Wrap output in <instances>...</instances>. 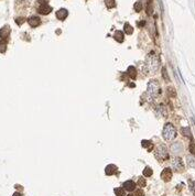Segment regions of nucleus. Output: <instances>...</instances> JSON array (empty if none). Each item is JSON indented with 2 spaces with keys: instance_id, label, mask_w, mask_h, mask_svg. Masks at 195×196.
Segmentation results:
<instances>
[{
  "instance_id": "1",
  "label": "nucleus",
  "mask_w": 195,
  "mask_h": 196,
  "mask_svg": "<svg viewBox=\"0 0 195 196\" xmlns=\"http://www.w3.org/2000/svg\"><path fill=\"white\" fill-rule=\"evenodd\" d=\"M146 63H147V67L150 71L151 73H155L159 69V66H160V60H159V56L157 54L151 51L148 55H147L146 59Z\"/></svg>"
},
{
  "instance_id": "2",
  "label": "nucleus",
  "mask_w": 195,
  "mask_h": 196,
  "mask_svg": "<svg viewBox=\"0 0 195 196\" xmlns=\"http://www.w3.org/2000/svg\"><path fill=\"white\" fill-rule=\"evenodd\" d=\"M163 138L166 141H171L176 137V130L172 124H166L163 128Z\"/></svg>"
},
{
  "instance_id": "3",
  "label": "nucleus",
  "mask_w": 195,
  "mask_h": 196,
  "mask_svg": "<svg viewBox=\"0 0 195 196\" xmlns=\"http://www.w3.org/2000/svg\"><path fill=\"white\" fill-rule=\"evenodd\" d=\"M160 94V85L155 79H151L148 84V95L151 98L158 97V95Z\"/></svg>"
},
{
  "instance_id": "4",
  "label": "nucleus",
  "mask_w": 195,
  "mask_h": 196,
  "mask_svg": "<svg viewBox=\"0 0 195 196\" xmlns=\"http://www.w3.org/2000/svg\"><path fill=\"white\" fill-rule=\"evenodd\" d=\"M155 158L159 161H164V160H166V159L169 158V153H168V150H166L165 146L160 144L157 148V150H155Z\"/></svg>"
},
{
  "instance_id": "5",
  "label": "nucleus",
  "mask_w": 195,
  "mask_h": 196,
  "mask_svg": "<svg viewBox=\"0 0 195 196\" xmlns=\"http://www.w3.org/2000/svg\"><path fill=\"white\" fill-rule=\"evenodd\" d=\"M171 165H172V169L176 172H182L184 170V164L183 161L181 158H174L171 162Z\"/></svg>"
},
{
  "instance_id": "6",
  "label": "nucleus",
  "mask_w": 195,
  "mask_h": 196,
  "mask_svg": "<svg viewBox=\"0 0 195 196\" xmlns=\"http://www.w3.org/2000/svg\"><path fill=\"white\" fill-rule=\"evenodd\" d=\"M161 178L164 182H169L172 178V170L170 167H165L164 170L162 171L161 173Z\"/></svg>"
},
{
  "instance_id": "7",
  "label": "nucleus",
  "mask_w": 195,
  "mask_h": 196,
  "mask_svg": "<svg viewBox=\"0 0 195 196\" xmlns=\"http://www.w3.org/2000/svg\"><path fill=\"white\" fill-rule=\"evenodd\" d=\"M38 11L41 13V15H49L50 12L52 11V7L49 6V4H41L40 7H39Z\"/></svg>"
},
{
  "instance_id": "8",
  "label": "nucleus",
  "mask_w": 195,
  "mask_h": 196,
  "mask_svg": "<svg viewBox=\"0 0 195 196\" xmlns=\"http://www.w3.org/2000/svg\"><path fill=\"white\" fill-rule=\"evenodd\" d=\"M67 15H68V11L66 9H64V8H62L59 11H56V18L59 20H61V21H64V20L67 18Z\"/></svg>"
},
{
  "instance_id": "9",
  "label": "nucleus",
  "mask_w": 195,
  "mask_h": 196,
  "mask_svg": "<svg viewBox=\"0 0 195 196\" xmlns=\"http://www.w3.org/2000/svg\"><path fill=\"white\" fill-rule=\"evenodd\" d=\"M28 23H29L30 26H32V28H37V26H39L41 24V20H40L39 17H31V18L28 19Z\"/></svg>"
},
{
  "instance_id": "10",
  "label": "nucleus",
  "mask_w": 195,
  "mask_h": 196,
  "mask_svg": "<svg viewBox=\"0 0 195 196\" xmlns=\"http://www.w3.org/2000/svg\"><path fill=\"white\" fill-rule=\"evenodd\" d=\"M122 187H124L125 191H128V192H132V191H135L136 189V183L133 181H126L122 185Z\"/></svg>"
},
{
  "instance_id": "11",
  "label": "nucleus",
  "mask_w": 195,
  "mask_h": 196,
  "mask_svg": "<svg viewBox=\"0 0 195 196\" xmlns=\"http://www.w3.org/2000/svg\"><path fill=\"white\" fill-rule=\"evenodd\" d=\"M10 34V28L9 26H4V28L0 29V38L1 39H7Z\"/></svg>"
},
{
  "instance_id": "12",
  "label": "nucleus",
  "mask_w": 195,
  "mask_h": 196,
  "mask_svg": "<svg viewBox=\"0 0 195 196\" xmlns=\"http://www.w3.org/2000/svg\"><path fill=\"white\" fill-rule=\"evenodd\" d=\"M117 172V166L114 165V164H109V165L106 166L105 169V173L107 175H113Z\"/></svg>"
},
{
  "instance_id": "13",
  "label": "nucleus",
  "mask_w": 195,
  "mask_h": 196,
  "mask_svg": "<svg viewBox=\"0 0 195 196\" xmlns=\"http://www.w3.org/2000/svg\"><path fill=\"white\" fill-rule=\"evenodd\" d=\"M114 38H115V40H116L117 42H119V43L124 42V40H125L124 32H121L120 30L116 31V32H115V34H114Z\"/></svg>"
},
{
  "instance_id": "14",
  "label": "nucleus",
  "mask_w": 195,
  "mask_h": 196,
  "mask_svg": "<svg viewBox=\"0 0 195 196\" xmlns=\"http://www.w3.org/2000/svg\"><path fill=\"white\" fill-rule=\"evenodd\" d=\"M141 144H142L143 148H146L147 150H148V152L152 151V149H153V143L151 141H149V140H142Z\"/></svg>"
},
{
  "instance_id": "15",
  "label": "nucleus",
  "mask_w": 195,
  "mask_h": 196,
  "mask_svg": "<svg viewBox=\"0 0 195 196\" xmlns=\"http://www.w3.org/2000/svg\"><path fill=\"white\" fill-rule=\"evenodd\" d=\"M127 74L130 76L131 78L135 79L136 77H137V69H136L135 66H129L127 69Z\"/></svg>"
},
{
  "instance_id": "16",
  "label": "nucleus",
  "mask_w": 195,
  "mask_h": 196,
  "mask_svg": "<svg viewBox=\"0 0 195 196\" xmlns=\"http://www.w3.org/2000/svg\"><path fill=\"white\" fill-rule=\"evenodd\" d=\"M181 133H182L184 137H188V138H191V137H192L191 129L188 128V127H185V128L181 129Z\"/></svg>"
},
{
  "instance_id": "17",
  "label": "nucleus",
  "mask_w": 195,
  "mask_h": 196,
  "mask_svg": "<svg viewBox=\"0 0 195 196\" xmlns=\"http://www.w3.org/2000/svg\"><path fill=\"white\" fill-rule=\"evenodd\" d=\"M124 29H125V33L128 34V35H130V34L133 33V28H132L129 23H125Z\"/></svg>"
},
{
  "instance_id": "18",
  "label": "nucleus",
  "mask_w": 195,
  "mask_h": 196,
  "mask_svg": "<svg viewBox=\"0 0 195 196\" xmlns=\"http://www.w3.org/2000/svg\"><path fill=\"white\" fill-rule=\"evenodd\" d=\"M105 4L108 9H111V8L116 7V1L115 0H105Z\"/></svg>"
},
{
  "instance_id": "19",
  "label": "nucleus",
  "mask_w": 195,
  "mask_h": 196,
  "mask_svg": "<svg viewBox=\"0 0 195 196\" xmlns=\"http://www.w3.org/2000/svg\"><path fill=\"white\" fill-rule=\"evenodd\" d=\"M7 50V42L1 41L0 42V53H4Z\"/></svg>"
},
{
  "instance_id": "20",
  "label": "nucleus",
  "mask_w": 195,
  "mask_h": 196,
  "mask_svg": "<svg viewBox=\"0 0 195 196\" xmlns=\"http://www.w3.org/2000/svg\"><path fill=\"white\" fill-rule=\"evenodd\" d=\"M147 184V182H146V178H143V177H139L138 178V185H139V187H144Z\"/></svg>"
},
{
  "instance_id": "21",
  "label": "nucleus",
  "mask_w": 195,
  "mask_h": 196,
  "mask_svg": "<svg viewBox=\"0 0 195 196\" xmlns=\"http://www.w3.org/2000/svg\"><path fill=\"white\" fill-rule=\"evenodd\" d=\"M133 9H135V11H137V12H140L141 11V9H142V4L141 2H136L135 4V6H133Z\"/></svg>"
},
{
  "instance_id": "22",
  "label": "nucleus",
  "mask_w": 195,
  "mask_h": 196,
  "mask_svg": "<svg viewBox=\"0 0 195 196\" xmlns=\"http://www.w3.org/2000/svg\"><path fill=\"white\" fill-rule=\"evenodd\" d=\"M152 173H153V172H152V170H151L150 167H148V166H147L146 169L143 170V175H144V176H151V175H152Z\"/></svg>"
},
{
  "instance_id": "23",
  "label": "nucleus",
  "mask_w": 195,
  "mask_h": 196,
  "mask_svg": "<svg viewBox=\"0 0 195 196\" xmlns=\"http://www.w3.org/2000/svg\"><path fill=\"white\" fill-rule=\"evenodd\" d=\"M115 194L117 196H125V189L119 187V189H115Z\"/></svg>"
},
{
  "instance_id": "24",
  "label": "nucleus",
  "mask_w": 195,
  "mask_h": 196,
  "mask_svg": "<svg viewBox=\"0 0 195 196\" xmlns=\"http://www.w3.org/2000/svg\"><path fill=\"white\" fill-rule=\"evenodd\" d=\"M152 12H153V8H152V1H149V4H148V7H147V13L150 15H152Z\"/></svg>"
},
{
  "instance_id": "25",
  "label": "nucleus",
  "mask_w": 195,
  "mask_h": 196,
  "mask_svg": "<svg viewBox=\"0 0 195 196\" xmlns=\"http://www.w3.org/2000/svg\"><path fill=\"white\" fill-rule=\"evenodd\" d=\"M168 94H169L170 97H175V95H176L175 89L172 88V87H169V88H168Z\"/></svg>"
},
{
  "instance_id": "26",
  "label": "nucleus",
  "mask_w": 195,
  "mask_h": 196,
  "mask_svg": "<svg viewBox=\"0 0 195 196\" xmlns=\"http://www.w3.org/2000/svg\"><path fill=\"white\" fill-rule=\"evenodd\" d=\"M190 152H191L193 155H195V143L194 142H191V143H190Z\"/></svg>"
},
{
  "instance_id": "27",
  "label": "nucleus",
  "mask_w": 195,
  "mask_h": 196,
  "mask_svg": "<svg viewBox=\"0 0 195 196\" xmlns=\"http://www.w3.org/2000/svg\"><path fill=\"white\" fill-rule=\"evenodd\" d=\"M190 189L193 194H195V181H190Z\"/></svg>"
},
{
  "instance_id": "28",
  "label": "nucleus",
  "mask_w": 195,
  "mask_h": 196,
  "mask_svg": "<svg viewBox=\"0 0 195 196\" xmlns=\"http://www.w3.org/2000/svg\"><path fill=\"white\" fill-rule=\"evenodd\" d=\"M188 162L191 166H195V160L191 157H188Z\"/></svg>"
},
{
  "instance_id": "29",
  "label": "nucleus",
  "mask_w": 195,
  "mask_h": 196,
  "mask_svg": "<svg viewBox=\"0 0 195 196\" xmlns=\"http://www.w3.org/2000/svg\"><path fill=\"white\" fill-rule=\"evenodd\" d=\"M23 22H24V19H23V18H17V19H15V23H17L18 26H21Z\"/></svg>"
},
{
  "instance_id": "30",
  "label": "nucleus",
  "mask_w": 195,
  "mask_h": 196,
  "mask_svg": "<svg viewBox=\"0 0 195 196\" xmlns=\"http://www.w3.org/2000/svg\"><path fill=\"white\" fill-rule=\"evenodd\" d=\"M162 75H163V78L166 79V80L169 82V77H168V74H166V69H165V68L162 69Z\"/></svg>"
},
{
  "instance_id": "31",
  "label": "nucleus",
  "mask_w": 195,
  "mask_h": 196,
  "mask_svg": "<svg viewBox=\"0 0 195 196\" xmlns=\"http://www.w3.org/2000/svg\"><path fill=\"white\" fill-rule=\"evenodd\" d=\"M136 196H144V192H143L142 189H137V192H136Z\"/></svg>"
},
{
  "instance_id": "32",
  "label": "nucleus",
  "mask_w": 195,
  "mask_h": 196,
  "mask_svg": "<svg viewBox=\"0 0 195 196\" xmlns=\"http://www.w3.org/2000/svg\"><path fill=\"white\" fill-rule=\"evenodd\" d=\"M38 2L40 4V6L41 4H48V0H38Z\"/></svg>"
},
{
  "instance_id": "33",
  "label": "nucleus",
  "mask_w": 195,
  "mask_h": 196,
  "mask_svg": "<svg viewBox=\"0 0 195 196\" xmlns=\"http://www.w3.org/2000/svg\"><path fill=\"white\" fill-rule=\"evenodd\" d=\"M138 26H144V21H142V22H138Z\"/></svg>"
},
{
  "instance_id": "34",
  "label": "nucleus",
  "mask_w": 195,
  "mask_h": 196,
  "mask_svg": "<svg viewBox=\"0 0 195 196\" xmlns=\"http://www.w3.org/2000/svg\"><path fill=\"white\" fill-rule=\"evenodd\" d=\"M13 196H21V194H20V193H15Z\"/></svg>"
},
{
  "instance_id": "35",
  "label": "nucleus",
  "mask_w": 195,
  "mask_h": 196,
  "mask_svg": "<svg viewBox=\"0 0 195 196\" xmlns=\"http://www.w3.org/2000/svg\"><path fill=\"white\" fill-rule=\"evenodd\" d=\"M127 196H133V195H132V194H128Z\"/></svg>"
},
{
  "instance_id": "36",
  "label": "nucleus",
  "mask_w": 195,
  "mask_h": 196,
  "mask_svg": "<svg viewBox=\"0 0 195 196\" xmlns=\"http://www.w3.org/2000/svg\"><path fill=\"white\" fill-rule=\"evenodd\" d=\"M149 1H152V0H149Z\"/></svg>"
}]
</instances>
